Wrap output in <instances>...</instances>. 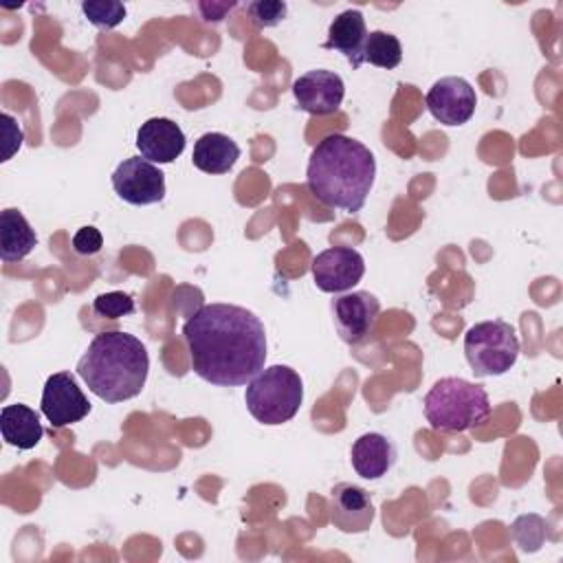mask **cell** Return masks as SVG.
Here are the masks:
<instances>
[{"label":"cell","mask_w":563,"mask_h":563,"mask_svg":"<svg viewBox=\"0 0 563 563\" xmlns=\"http://www.w3.org/2000/svg\"><path fill=\"white\" fill-rule=\"evenodd\" d=\"M427 108L444 125L466 123L477 106L475 88L464 77H442L427 92Z\"/></svg>","instance_id":"7c38bea8"},{"label":"cell","mask_w":563,"mask_h":563,"mask_svg":"<svg viewBox=\"0 0 563 563\" xmlns=\"http://www.w3.org/2000/svg\"><path fill=\"white\" fill-rule=\"evenodd\" d=\"M363 62H369L378 68H396L402 62V46L396 35L387 31H372L367 33L365 46H363Z\"/></svg>","instance_id":"ffe728a7"},{"label":"cell","mask_w":563,"mask_h":563,"mask_svg":"<svg viewBox=\"0 0 563 563\" xmlns=\"http://www.w3.org/2000/svg\"><path fill=\"white\" fill-rule=\"evenodd\" d=\"M424 416L431 429L460 433L482 424L490 416V400L482 385L446 376L435 380L427 391Z\"/></svg>","instance_id":"277c9868"},{"label":"cell","mask_w":563,"mask_h":563,"mask_svg":"<svg viewBox=\"0 0 563 563\" xmlns=\"http://www.w3.org/2000/svg\"><path fill=\"white\" fill-rule=\"evenodd\" d=\"M101 246H103V235L95 227H81L73 235V251L77 255H95L101 251Z\"/></svg>","instance_id":"d4e9b609"},{"label":"cell","mask_w":563,"mask_h":563,"mask_svg":"<svg viewBox=\"0 0 563 563\" xmlns=\"http://www.w3.org/2000/svg\"><path fill=\"white\" fill-rule=\"evenodd\" d=\"M376 178V158L367 145L345 134L323 136L308 161L306 185L325 207L356 213Z\"/></svg>","instance_id":"7a4b0ae2"},{"label":"cell","mask_w":563,"mask_h":563,"mask_svg":"<svg viewBox=\"0 0 563 563\" xmlns=\"http://www.w3.org/2000/svg\"><path fill=\"white\" fill-rule=\"evenodd\" d=\"M238 158H240V145L222 132L202 134L196 141L194 154H191L194 167H198L205 174H227Z\"/></svg>","instance_id":"ac0fdd59"},{"label":"cell","mask_w":563,"mask_h":563,"mask_svg":"<svg viewBox=\"0 0 563 563\" xmlns=\"http://www.w3.org/2000/svg\"><path fill=\"white\" fill-rule=\"evenodd\" d=\"M0 121H2V139H4V152H2L0 161H9L22 147L24 132L18 125V121L11 114H7V112L0 114Z\"/></svg>","instance_id":"cb8c5ba5"},{"label":"cell","mask_w":563,"mask_h":563,"mask_svg":"<svg viewBox=\"0 0 563 563\" xmlns=\"http://www.w3.org/2000/svg\"><path fill=\"white\" fill-rule=\"evenodd\" d=\"M330 308L334 328L347 345L363 343L372 334L380 314L378 299L367 290L343 292L332 299Z\"/></svg>","instance_id":"9c48e42d"},{"label":"cell","mask_w":563,"mask_h":563,"mask_svg":"<svg viewBox=\"0 0 563 563\" xmlns=\"http://www.w3.org/2000/svg\"><path fill=\"white\" fill-rule=\"evenodd\" d=\"M343 95H345L343 79L336 73L325 68L308 70L292 81V97L299 110L314 117H325L336 112L343 101Z\"/></svg>","instance_id":"8fae6325"},{"label":"cell","mask_w":563,"mask_h":563,"mask_svg":"<svg viewBox=\"0 0 563 563\" xmlns=\"http://www.w3.org/2000/svg\"><path fill=\"white\" fill-rule=\"evenodd\" d=\"M92 310L99 317L106 319H119L125 314L134 312V299L128 292L121 290H112V292H103L99 297H95L92 301Z\"/></svg>","instance_id":"603a6c76"},{"label":"cell","mask_w":563,"mask_h":563,"mask_svg":"<svg viewBox=\"0 0 563 563\" xmlns=\"http://www.w3.org/2000/svg\"><path fill=\"white\" fill-rule=\"evenodd\" d=\"M37 244V235L18 209L0 213V260L11 264L24 260Z\"/></svg>","instance_id":"d6986e66"},{"label":"cell","mask_w":563,"mask_h":563,"mask_svg":"<svg viewBox=\"0 0 563 563\" xmlns=\"http://www.w3.org/2000/svg\"><path fill=\"white\" fill-rule=\"evenodd\" d=\"M150 356L141 339L123 330L99 332L77 361V374L106 402H123L141 394Z\"/></svg>","instance_id":"3957f363"},{"label":"cell","mask_w":563,"mask_h":563,"mask_svg":"<svg viewBox=\"0 0 563 563\" xmlns=\"http://www.w3.org/2000/svg\"><path fill=\"white\" fill-rule=\"evenodd\" d=\"M81 11L90 24L99 29H114L125 20V4L121 2H81Z\"/></svg>","instance_id":"44dd1931"},{"label":"cell","mask_w":563,"mask_h":563,"mask_svg":"<svg viewBox=\"0 0 563 563\" xmlns=\"http://www.w3.org/2000/svg\"><path fill=\"white\" fill-rule=\"evenodd\" d=\"M519 336L515 328L501 319L479 321L464 334V354L475 376H501L519 356Z\"/></svg>","instance_id":"8992f818"},{"label":"cell","mask_w":563,"mask_h":563,"mask_svg":"<svg viewBox=\"0 0 563 563\" xmlns=\"http://www.w3.org/2000/svg\"><path fill=\"white\" fill-rule=\"evenodd\" d=\"M376 517V508L372 495L350 482H341L332 488L330 497V519L334 528L347 534H358L369 530Z\"/></svg>","instance_id":"4fadbf2b"},{"label":"cell","mask_w":563,"mask_h":563,"mask_svg":"<svg viewBox=\"0 0 563 563\" xmlns=\"http://www.w3.org/2000/svg\"><path fill=\"white\" fill-rule=\"evenodd\" d=\"M350 460H352L354 471L363 479H378V477L387 475V471L394 466L396 446L387 435L369 431L354 440Z\"/></svg>","instance_id":"2e32d148"},{"label":"cell","mask_w":563,"mask_h":563,"mask_svg":"<svg viewBox=\"0 0 563 563\" xmlns=\"http://www.w3.org/2000/svg\"><path fill=\"white\" fill-rule=\"evenodd\" d=\"M0 431H2V440L9 446H15L20 451L33 449L44 435L37 411L22 402L4 405L0 409Z\"/></svg>","instance_id":"e0dca14e"},{"label":"cell","mask_w":563,"mask_h":563,"mask_svg":"<svg viewBox=\"0 0 563 563\" xmlns=\"http://www.w3.org/2000/svg\"><path fill=\"white\" fill-rule=\"evenodd\" d=\"M183 336L191 369L211 385L240 387L264 369V323L242 306H200L185 321Z\"/></svg>","instance_id":"6da1fadb"},{"label":"cell","mask_w":563,"mask_h":563,"mask_svg":"<svg viewBox=\"0 0 563 563\" xmlns=\"http://www.w3.org/2000/svg\"><path fill=\"white\" fill-rule=\"evenodd\" d=\"M303 400V380L288 365L264 367L246 383L244 402L249 413L262 424H284L292 420Z\"/></svg>","instance_id":"5b68a950"},{"label":"cell","mask_w":563,"mask_h":563,"mask_svg":"<svg viewBox=\"0 0 563 563\" xmlns=\"http://www.w3.org/2000/svg\"><path fill=\"white\" fill-rule=\"evenodd\" d=\"M246 13L255 26L271 29V26H277L286 18L288 4L279 2V0H255V2L246 4Z\"/></svg>","instance_id":"7402d4cb"},{"label":"cell","mask_w":563,"mask_h":563,"mask_svg":"<svg viewBox=\"0 0 563 563\" xmlns=\"http://www.w3.org/2000/svg\"><path fill=\"white\" fill-rule=\"evenodd\" d=\"M365 40H367V26H365L363 13L358 9H345L330 22L328 40L323 42V48L343 53L350 66L358 68L363 64Z\"/></svg>","instance_id":"9a60e30c"},{"label":"cell","mask_w":563,"mask_h":563,"mask_svg":"<svg viewBox=\"0 0 563 563\" xmlns=\"http://www.w3.org/2000/svg\"><path fill=\"white\" fill-rule=\"evenodd\" d=\"M185 132L180 125L165 117H152L147 119L139 132H136V150L141 152V158L150 163H172L176 161L185 150Z\"/></svg>","instance_id":"5bb4252c"},{"label":"cell","mask_w":563,"mask_h":563,"mask_svg":"<svg viewBox=\"0 0 563 563\" xmlns=\"http://www.w3.org/2000/svg\"><path fill=\"white\" fill-rule=\"evenodd\" d=\"M40 407L51 427L55 429L75 424L90 413V402L86 394L79 389L75 376L68 372H57L46 378Z\"/></svg>","instance_id":"ba28073f"},{"label":"cell","mask_w":563,"mask_h":563,"mask_svg":"<svg viewBox=\"0 0 563 563\" xmlns=\"http://www.w3.org/2000/svg\"><path fill=\"white\" fill-rule=\"evenodd\" d=\"M365 273L363 255L352 246H330L312 260V277L323 292H345Z\"/></svg>","instance_id":"30bf717a"},{"label":"cell","mask_w":563,"mask_h":563,"mask_svg":"<svg viewBox=\"0 0 563 563\" xmlns=\"http://www.w3.org/2000/svg\"><path fill=\"white\" fill-rule=\"evenodd\" d=\"M112 189L128 205H154L165 198V174L154 163L132 156L117 165Z\"/></svg>","instance_id":"52a82bcc"}]
</instances>
